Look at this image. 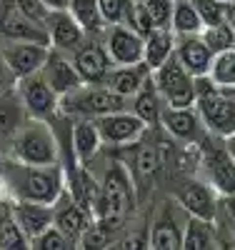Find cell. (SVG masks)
<instances>
[{"label":"cell","instance_id":"1","mask_svg":"<svg viewBox=\"0 0 235 250\" xmlns=\"http://www.w3.org/2000/svg\"><path fill=\"white\" fill-rule=\"evenodd\" d=\"M100 195L93 208V220L103 223L108 230L118 233L128 228L130 215L135 210V183L130 170L125 168L123 160H105V168L98 175Z\"/></svg>","mask_w":235,"mask_h":250},{"label":"cell","instance_id":"2","mask_svg":"<svg viewBox=\"0 0 235 250\" xmlns=\"http://www.w3.org/2000/svg\"><path fill=\"white\" fill-rule=\"evenodd\" d=\"M0 178H3L10 200L55 203L65 190V168L63 165H28L0 155Z\"/></svg>","mask_w":235,"mask_h":250},{"label":"cell","instance_id":"3","mask_svg":"<svg viewBox=\"0 0 235 250\" xmlns=\"http://www.w3.org/2000/svg\"><path fill=\"white\" fill-rule=\"evenodd\" d=\"M0 155L28 165H60V145L50 120L28 118Z\"/></svg>","mask_w":235,"mask_h":250},{"label":"cell","instance_id":"4","mask_svg":"<svg viewBox=\"0 0 235 250\" xmlns=\"http://www.w3.org/2000/svg\"><path fill=\"white\" fill-rule=\"evenodd\" d=\"M195 110L210 138L225 140L235 135V90H223L210 75L195 78Z\"/></svg>","mask_w":235,"mask_h":250},{"label":"cell","instance_id":"5","mask_svg":"<svg viewBox=\"0 0 235 250\" xmlns=\"http://www.w3.org/2000/svg\"><path fill=\"white\" fill-rule=\"evenodd\" d=\"M130 100L110 90L105 83H83L80 88L60 98V110L70 118H100L115 110H125Z\"/></svg>","mask_w":235,"mask_h":250},{"label":"cell","instance_id":"6","mask_svg":"<svg viewBox=\"0 0 235 250\" xmlns=\"http://www.w3.org/2000/svg\"><path fill=\"white\" fill-rule=\"evenodd\" d=\"M153 83H155L165 105H170V108L195 105V78L178 62L175 53L160 68L153 70Z\"/></svg>","mask_w":235,"mask_h":250},{"label":"cell","instance_id":"7","mask_svg":"<svg viewBox=\"0 0 235 250\" xmlns=\"http://www.w3.org/2000/svg\"><path fill=\"white\" fill-rule=\"evenodd\" d=\"M95 125H98L103 145H108V148H125V145L140 140L150 130V125L143 123L130 108L100 115V118H95Z\"/></svg>","mask_w":235,"mask_h":250},{"label":"cell","instance_id":"8","mask_svg":"<svg viewBox=\"0 0 235 250\" xmlns=\"http://www.w3.org/2000/svg\"><path fill=\"white\" fill-rule=\"evenodd\" d=\"M100 40H103L105 53H108L113 65H133V62H143L145 38L140 33H135L130 25H125V23L105 25Z\"/></svg>","mask_w":235,"mask_h":250},{"label":"cell","instance_id":"9","mask_svg":"<svg viewBox=\"0 0 235 250\" xmlns=\"http://www.w3.org/2000/svg\"><path fill=\"white\" fill-rule=\"evenodd\" d=\"M15 88L23 98L28 115L30 118H43V120H50L58 110H60V95L48 85V80L43 78V73H33L15 80Z\"/></svg>","mask_w":235,"mask_h":250},{"label":"cell","instance_id":"10","mask_svg":"<svg viewBox=\"0 0 235 250\" xmlns=\"http://www.w3.org/2000/svg\"><path fill=\"white\" fill-rule=\"evenodd\" d=\"M158 128H163L170 138L183 143V145H198L208 138V130H205V125H203L200 113L195 110V105H188V108L163 105Z\"/></svg>","mask_w":235,"mask_h":250},{"label":"cell","instance_id":"11","mask_svg":"<svg viewBox=\"0 0 235 250\" xmlns=\"http://www.w3.org/2000/svg\"><path fill=\"white\" fill-rule=\"evenodd\" d=\"M48 43H35V40H0V53L15 80L38 73L48 58Z\"/></svg>","mask_w":235,"mask_h":250},{"label":"cell","instance_id":"12","mask_svg":"<svg viewBox=\"0 0 235 250\" xmlns=\"http://www.w3.org/2000/svg\"><path fill=\"white\" fill-rule=\"evenodd\" d=\"M73 65L78 70V75L83 78V83H105V78H108L113 62L108 58V53H105V45L100 35H88L83 40V45H78L73 53Z\"/></svg>","mask_w":235,"mask_h":250},{"label":"cell","instance_id":"13","mask_svg":"<svg viewBox=\"0 0 235 250\" xmlns=\"http://www.w3.org/2000/svg\"><path fill=\"white\" fill-rule=\"evenodd\" d=\"M175 203L183 208L185 215H195L215 223L218 215V190L208 180H185L175 190Z\"/></svg>","mask_w":235,"mask_h":250},{"label":"cell","instance_id":"14","mask_svg":"<svg viewBox=\"0 0 235 250\" xmlns=\"http://www.w3.org/2000/svg\"><path fill=\"white\" fill-rule=\"evenodd\" d=\"M183 208L173 200L158 208L155 218L150 220V233H148V248L155 250H178L183 248V223L180 213Z\"/></svg>","mask_w":235,"mask_h":250},{"label":"cell","instance_id":"15","mask_svg":"<svg viewBox=\"0 0 235 250\" xmlns=\"http://www.w3.org/2000/svg\"><path fill=\"white\" fill-rule=\"evenodd\" d=\"M0 40H35L48 43L45 28L20 10L13 0H0Z\"/></svg>","mask_w":235,"mask_h":250},{"label":"cell","instance_id":"16","mask_svg":"<svg viewBox=\"0 0 235 250\" xmlns=\"http://www.w3.org/2000/svg\"><path fill=\"white\" fill-rule=\"evenodd\" d=\"M53 225L60 228L78 248L85 230L93 225V215H90V210H85L80 203H75L68 190H63L58 195V200L53 203Z\"/></svg>","mask_w":235,"mask_h":250},{"label":"cell","instance_id":"17","mask_svg":"<svg viewBox=\"0 0 235 250\" xmlns=\"http://www.w3.org/2000/svg\"><path fill=\"white\" fill-rule=\"evenodd\" d=\"M45 35H48V45L55 50H63V53H73L88 38L85 30L78 25V20L68 13V8H55L48 13Z\"/></svg>","mask_w":235,"mask_h":250},{"label":"cell","instance_id":"18","mask_svg":"<svg viewBox=\"0 0 235 250\" xmlns=\"http://www.w3.org/2000/svg\"><path fill=\"white\" fill-rule=\"evenodd\" d=\"M40 73L60 98L83 85V78L78 75V70L73 65L70 53H63V50H55V48L48 50V58H45V62H43Z\"/></svg>","mask_w":235,"mask_h":250},{"label":"cell","instance_id":"19","mask_svg":"<svg viewBox=\"0 0 235 250\" xmlns=\"http://www.w3.org/2000/svg\"><path fill=\"white\" fill-rule=\"evenodd\" d=\"M10 213L20 230L25 233L28 245L38 238L45 228L53 225V205L50 203H33V200H10Z\"/></svg>","mask_w":235,"mask_h":250},{"label":"cell","instance_id":"20","mask_svg":"<svg viewBox=\"0 0 235 250\" xmlns=\"http://www.w3.org/2000/svg\"><path fill=\"white\" fill-rule=\"evenodd\" d=\"M213 55L215 53L205 45L200 33L198 35H175V58L193 78L208 75Z\"/></svg>","mask_w":235,"mask_h":250},{"label":"cell","instance_id":"21","mask_svg":"<svg viewBox=\"0 0 235 250\" xmlns=\"http://www.w3.org/2000/svg\"><path fill=\"white\" fill-rule=\"evenodd\" d=\"M28 118V108L15 85L0 93V153L8 148V143L15 138Z\"/></svg>","mask_w":235,"mask_h":250},{"label":"cell","instance_id":"22","mask_svg":"<svg viewBox=\"0 0 235 250\" xmlns=\"http://www.w3.org/2000/svg\"><path fill=\"white\" fill-rule=\"evenodd\" d=\"M73 153L78 163H90L98 158V153H103V140L98 133V125L93 118H73Z\"/></svg>","mask_w":235,"mask_h":250},{"label":"cell","instance_id":"23","mask_svg":"<svg viewBox=\"0 0 235 250\" xmlns=\"http://www.w3.org/2000/svg\"><path fill=\"white\" fill-rule=\"evenodd\" d=\"M150 73L153 70L148 68L145 62H133V65H113L110 73H108V78H105V85H108L110 90H115L118 95L130 100L140 90L143 83L150 78Z\"/></svg>","mask_w":235,"mask_h":250},{"label":"cell","instance_id":"24","mask_svg":"<svg viewBox=\"0 0 235 250\" xmlns=\"http://www.w3.org/2000/svg\"><path fill=\"white\" fill-rule=\"evenodd\" d=\"M163 98H160V93H158V88H155V83H153V73H150V78H148L143 85H140V90L130 98V108L143 123H148L150 128H158V123H160V113H163Z\"/></svg>","mask_w":235,"mask_h":250},{"label":"cell","instance_id":"25","mask_svg":"<svg viewBox=\"0 0 235 250\" xmlns=\"http://www.w3.org/2000/svg\"><path fill=\"white\" fill-rule=\"evenodd\" d=\"M173 53H175V33L170 28H153L150 33L145 35L143 62L150 70L160 68Z\"/></svg>","mask_w":235,"mask_h":250},{"label":"cell","instance_id":"26","mask_svg":"<svg viewBox=\"0 0 235 250\" xmlns=\"http://www.w3.org/2000/svg\"><path fill=\"white\" fill-rule=\"evenodd\" d=\"M183 248L185 250H208V248H220V238L213 220H203L195 215H185L183 225Z\"/></svg>","mask_w":235,"mask_h":250},{"label":"cell","instance_id":"27","mask_svg":"<svg viewBox=\"0 0 235 250\" xmlns=\"http://www.w3.org/2000/svg\"><path fill=\"white\" fill-rule=\"evenodd\" d=\"M65 8L78 20V25L85 30V35H103L105 23H103L98 0H68Z\"/></svg>","mask_w":235,"mask_h":250},{"label":"cell","instance_id":"28","mask_svg":"<svg viewBox=\"0 0 235 250\" xmlns=\"http://www.w3.org/2000/svg\"><path fill=\"white\" fill-rule=\"evenodd\" d=\"M170 30L175 35H198L203 30V20L193 0H173V18Z\"/></svg>","mask_w":235,"mask_h":250},{"label":"cell","instance_id":"29","mask_svg":"<svg viewBox=\"0 0 235 250\" xmlns=\"http://www.w3.org/2000/svg\"><path fill=\"white\" fill-rule=\"evenodd\" d=\"M18 248H30L25 233L20 230L10 213V200L0 205V250H18Z\"/></svg>","mask_w":235,"mask_h":250},{"label":"cell","instance_id":"30","mask_svg":"<svg viewBox=\"0 0 235 250\" xmlns=\"http://www.w3.org/2000/svg\"><path fill=\"white\" fill-rule=\"evenodd\" d=\"M210 80L215 83L223 90H235V48L223 50L213 55L210 70H208Z\"/></svg>","mask_w":235,"mask_h":250},{"label":"cell","instance_id":"31","mask_svg":"<svg viewBox=\"0 0 235 250\" xmlns=\"http://www.w3.org/2000/svg\"><path fill=\"white\" fill-rule=\"evenodd\" d=\"M200 38L205 40V45L213 53H223V50L235 48V30L225 23V20H220L215 25H205L200 30Z\"/></svg>","mask_w":235,"mask_h":250},{"label":"cell","instance_id":"32","mask_svg":"<svg viewBox=\"0 0 235 250\" xmlns=\"http://www.w3.org/2000/svg\"><path fill=\"white\" fill-rule=\"evenodd\" d=\"M30 248H38V250H68V248H75V243L63 233L60 228L50 225L38 238L30 240Z\"/></svg>","mask_w":235,"mask_h":250},{"label":"cell","instance_id":"33","mask_svg":"<svg viewBox=\"0 0 235 250\" xmlns=\"http://www.w3.org/2000/svg\"><path fill=\"white\" fill-rule=\"evenodd\" d=\"M143 5L153 20V28H170L173 18V0H143Z\"/></svg>","mask_w":235,"mask_h":250},{"label":"cell","instance_id":"34","mask_svg":"<svg viewBox=\"0 0 235 250\" xmlns=\"http://www.w3.org/2000/svg\"><path fill=\"white\" fill-rule=\"evenodd\" d=\"M133 0H98L100 5V15L105 25H115V23H125L128 8H130Z\"/></svg>","mask_w":235,"mask_h":250},{"label":"cell","instance_id":"35","mask_svg":"<svg viewBox=\"0 0 235 250\" xmlns=\"http://www.w3.org/2000/svg\"><path fill=\"white\" fill-rule=\"evenodd\" d=\"M193 3H195L198 15L203 20V28L225 20V3H220V0H193Z\"/></svg>","mask_w":235,"mask_h":250},{"label":"cell","instance_id":"36","mask_svg":"<svg viewBox=\"0 0 235 250\" xmlns=\"http://www.w3.org/2000/svg\"><path fill=\"white\" fill-rule=\"evenodd\" d=\"M13 3L23 10L28 18H33L35 23H40L43 28H45V18H48V13H50L53 8H48L43 0H13Z\"/></svg>","mask_w":235,"mask_h":250},{"label":"cell","instance_id":"37","mask_svg":"<svg viewBox=\"0 0 235 250\" xmlns=\"http://www.w3.org/2000/svg\"><path fill=\"white\" fill-rule=\"evenodd\" d=\"M13 85H15V75L10 73L8 62H5V58H3V53H0V93L8 90V88H13Z\"/></svg>","mask_w":235,"mask_h":250},{"label":"cell","instance_id":"38","mask_svg":"<svg viewBox=\"0 0 235 250\" xmlns=\"http://www.w3.org/2000/svg\"><path fill=\"white\" fill-rule=\"evenodd\" d=\"M225 23L235 30V3H228L225 5Z\"/></svg>","mask_w":235,"mask_h":250},{"label":"cell","instance_id":"39","mask_svg":"<svg viewBox=\"0 0 235 250\" xmlns=\"http://www.w3.org/2000/svg\"><path fill=\"white\" fill-rule=\"evenodd\" d=\"M223 145H225V150H228V155L235 160V135H230V138H225L223 140Z\"/></svg>","mask_w":235,"mask_h":250},{"label":"cell","instance_id":"40","mask_svg":"<svg viewBox=\"0 0 235 250\" xmlns=\"http://www.w3.org/2000/svg\"><path fill=\"white\" fill-rule=\"evenodd\" d=\"M43 3L55 10V8H65V5H68V0H43Z\"/></svg>","mask_w":235,"mask_h":250},{"label":"cell","instance_id":"41","mask_svg":"<svg viewBox=\"0 0 235 250\" xmlns=\"http://www.w3.org/2000/svg\"><path fill=\"white\" fill-rule=\"evenodd\" d=\"M8 200H10V195H8V188H5L3 178H0V205H3V203H8Z\"/></svg>","mask_w":235,"mask_h":250},{"label":"cell","instance_id":"42","mask_svg":"<svg viewBox=\"0 0 235 250\" xmlns=\"http://www.w3.org/2000/svg\"><path fill=\"white\" fill-rule=\"evenodd\" d=\"M220 3H225V5H228V3H235V0H220Z\"/></svg>","mask_w":235,"mask_h":250}]
</instances>
